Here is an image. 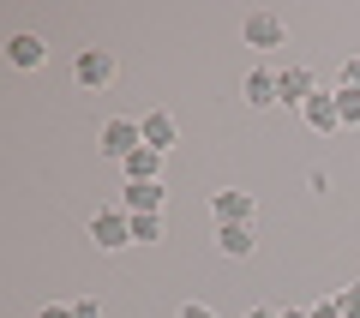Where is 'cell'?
<instances>
[{"mask_svg":"<svg viewBox=\"0 0 360 318\" xmlns=\"http://www.w3.org/2000/svg\"><path fill=\"white\" fill-rule=\"evenodd\" d=\"M240 42L246 49H288V25L270 6H252V13L240 18Z\"/></svg>","mask_w":360,"mask_h":318,"instance_id":"obj_1","label":"cell"},{"mask_svg":"<svg viewBox=\"0 0 360 318\" xmlns=\"http://www.w3.org/2000/svg\"><path fill=\"white\" fill-rule=\"evenodd\" d=\"M90 241L103 246V253H120V246H132V217L120 210V204H103V210L90 217Z\"/></svg>","mask_w":360,"mask_h":318,"instance_id":"obj_2","label":"cell"},{"mask_svg":"<svg viewBox=\"0 0 360 318\" xmlns=\"http://www.w3.org/2000/svg\"><path fill=\"white\" fill-rule=\"evenodd\" d=\"M72 78L84 90H108V84H115V54H108V49H84L72 61Z\"/></svg>","mask_w":360,"mask_h":318,"instance_id":"obj_3","label":"cell"},{"mask_svg":"<svg viewBox=\"0 0 360 318\" xmlns=\"http://www.w3.org/2000/svg\"><path fill=\"white\" fill-rule=\"evenodd\" d=\"M120 210L127 217H162V180H127Z\"/></svg>","mask_w":360,"mask_h":318,"instance_id":"obj_4","label":"cell"},{"mask_svg":"<svg viewBox=\"0 0 360 318\" xmlns=\"http://www.w3.org/2000/svg\"><path fill=\"white\" fill-rule=\"evenodd\" d=\"M139 144H144V127H139V120L120 115V120H108V127H103V156H115V163H127Z\"/></svg>","mask_w":360,"mask_h":318,"instance_id":"obj_5","label":"cell"},{"mask_svg":"<svg viewBox=\"0 0 360 318\" xmlns=\"http://www.w3.org/2000/svg\"><path fill=\"white\" fill-rule=\"evenodd\" d=\"M312 96H319V84H312L307 66H288V72H276V102H288V108H307Z\"/></svg>","mask_w":360,"mask_h":318,"instance_id":"obj_6","label":"cell"},{"mask_svg":"<svg viewBox=\"0 0 360 318\" xmlns=\"http://www.w3.org/2000/svg\"><path fill=\"white\" fill-rule=\"evenodd\" d=\"M6 61H13L18 72H37V66L49 61V42H42V37H30V30H18V37L6 42Z\"/></svg>","mask_w":360,"mask_h":318,"instance_id":"obj_7","label":"cell"},{"mask_svg":"<svg viewBox=\"0 0 360 318\" xmlns=\"http://www.w3.org/2000/svg\"><path fill=\"white\" fill-rule=\"evenodd\" d=\"M139 127H144V144H150V151H162V156L174 151V139H180V127H174V115H168V108H150Z\"/></svg>","mask_w":360,"mask_h":318,"instance_id":"obj_8","label":"cell"},{"mask_svg":"<svg viewBox=\"0 0 360 318\" xmlns=\"http://www.w3.org/2000/svg\"><path fill=\"white\" fill-rule=\"evenodd\" d=\"M300 115H307V127H312V132H342V115H336V90H319V96H312Z\"/></svg>","mask_w":360,"mask_h":318,"instance_id":"obj_9","label":"cell"},{"mask_svg":"<svg viewBox=\"0 0 360 318\" xmlns=\"http://www.w3.org/2000/svg\"><path fill=\"white\" fill-rule=\"evenodd\" d=\"M210 210H217V229L222 222H252V192H217V198H210Z\"/></svg>","mask_w":360,"mask_h":318,"instance_id":"obj_10","label":"cell"},{"mask_svg":"<svg viewBox=\"0 0 360 318\" xmlns=\"http://www.w3.org/2000/svg\"><path fill=\"white\" fill-rule=\"evenodd\" d=\"M217 246H222V253H229V258H252V222H222V229H217Z\"/></svg>","mask_w":360,"mask_h":318,"instance_id":"obj_11","label":"cell"},{"mask_svg":"<svg viewBox=\"0 0 360 318\" xmlns=\"http://www.w3.org/2000/svg\"><path fill=\"white\" fill-rule=\"evenodd\" d=\"M120 168H127V180H156V174H162V151L139 144V151H132V156H127Z\"/></svg>","mask_w":360,"mask_h":318,"instance_id":"obj_12","label":"cell"},{"mask_svg":"<svg viewBox=\"0 0 360 318\" xmlns=\"http://www.w3.org/2000/svg\"><path fill=\"white\" fill-rule=\"evenodd\" d=\"M276 102V72H246V108H270Z\"/></svg>","mask_w":360,"mask_h":318,"instance_id":"obj_13","label":"cell"},{"mask_svg":"<svg viewBox=\"0 0 360 318\" xmlns=\"http://www.w3.org/2000/svg\"><path fill=\"white\" fill-rule=\"evenodd\" d=\"M336 115H342V127H360V90L336 84Z\"/></svg>","mask_w":360,"mask_h":318,"instance_id":"obj_14","label":"cell"},{"mask_svg":"<svg viewBox=\"0 0 360 318\" xmlns=\"http://www.w3.org/2000/svg\"><path fill=\"white\" fill-rule=\"evenodd\" d=\"M132 241H162V217H132Z\"/></svg>","mask_w":360,"mask_h":318,"instance_id":"obj_15","label":"cell"},{"mask_svg":"<svg viewBox=\"0 0 360 318\" xmlns=\"http://www.w3.org/2000/svg\"><path fill=\"white\" fill-rule=\"evenodd\" d=\"M336 306H342V318H360V282H348V288L336 294Z\"/></svg>","mask_w":360,"mask_h":318,"instance_id":"obj_16","label":"cell"},{"mask_svg":"<svg viewBox=\"0 0 360 318\" xmlns=\"http://www.w3.org/2000/svg\"><path fill=\"white\" fill-rule=\"evenodd\" d=\"M180 318H217V306H205V300H186V306H180Z\"/></svg>","mask_w":360,"mask_h":318,"instance_id":"obj_17","label":"cell"},{"mask_svg":"<svg viewBox=\"0 0 360 318\" xmlns=\"http://www.w3.org/2000/svg\"><path fill=\"white\" fill-rule=\"evenodd\" d=\"M307 318H342V306H336V300H319V306H307Z\"/></svg>","mask_w":360,"mask_h":318,"instance_id":"obj_18","label":"cell"},{"mask_svg":"<svg viewBox=\"0 0 360 318\" xmlns=\"http://www.w3.org/2000/svg\"><path fill=\"white\" fill-rule=\"evenodd\" d=\"M342 84H348V90H360V54H354V61H342Z\"/></svg>","mask_w":360,"mask_h":318,"instance_id":"obj_19","label":"cell"},{"mask_svg":"<svg viewBox=\"0 0 360 318\" xmlns=\"http://www.w3.org/2000/svg\"><path fill=\"white\" fill-rule=\"evenodd\" d=\"M72 318H103V306H96V300H78V306H72Z\"/></svg>","mask_w":360,"mask_h":318,"instance_id":"obj_20","label":"cell"},{"mask_svg":"<svg viewBox=\"0 0 360 318\" xmlns=\"http://www.w3.org/2000/svg\"><path fill=\"white\" fill-rule=\"evenodd\" d=\"M37 318H72V306H42Z\"/></svg>","mask_w":360,"mask_h":318,"instance_id":"obj_21","label":"cell"},{"mask_svg":"<svg viewBox=\"0 0 360 318\" xmlns=\"http://www.w3.org/2000/svg\"><path fill=\"white\" fill-rule=\"evenodd\" d=\"M246 318H283V312H270V306H252V312H246Z\"/></svg>","mask_w":360,"mask_h":318,"instance_id":"obj_22","label":"cell"},{"mask_svg":"<svg viewBox=\"0 0 360 318\" xmlns=\"http://www.w3.org/2000/svg\"><path fill=\"white\" fill-rule=\"evenodd\" d=\"M283 318H307V312H300V306H288V312H283Z\"/></svg>","mask_w":360,"mask_h":318,"instance_id":"obj_23","label":"cell"}]
</instances>
